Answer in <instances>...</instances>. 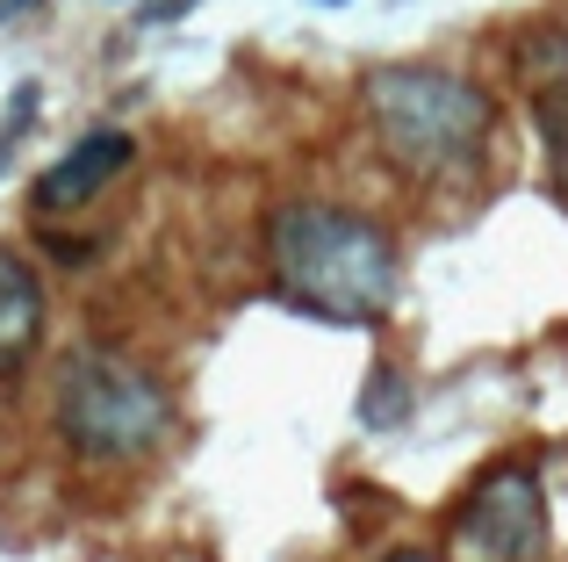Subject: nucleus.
Listing matches in <instances>:
<instances>
[{
	"label": "nucleus",
	"mask_w": 568,
	"mask_h": 562,
	"mask_svg": "<svg viewBox=\"0 0 568 562\" xmlns=\"http://www.w3.org/2000/svg\"><path fill=\"white\" fill-rule=\"evenodd\" d=\"M266 281L288 310L346 332H375L396 310V239L346 202L295 195L266 217Z\"/></svg>",
	"instance_id": "obj_1"
},
{
	"label": "nucleus",
	"mask_w": 568,
	"mask_h": 562,
	"mask_svg": "<svg viewBox=\"0 0 568 562\" xmlns=\"http://www.w3.org/2000/svg\"><path fill=\"white\" fill-rule=\"evenodd\" d=\"M361 109L375 130L382 159L410 181H446V173L483 167V144L497 130V101L468 80V72L425 66V58H396L361 80Z\"/></svg>",
	"instance_id": "obj_2"
},
{
	"label": "nucleus",
	"mask_w": 568,
	"mask_h": 562,
	"mask_svg": "<svg viewBox=\"0 0 568 562\" xmlns=\"http://www.w3.org/2000/svg\"><path fill=\"white\" fill-rule=\"evenodd\" d=\"M51 425L80 469H138L166 448L173 397L123 347L80 339L51 375Z\"/></svg>",
	"instance_id": "obj_3"
},
{
	"label": "nucleus",
	"mask_w": 568,
	"mask_h": 562,
	"mask_svg": "<svg viewBox=\"0 0 568 562\" xmlns=\"http://www.w3.org/2000/svg\"><path fill=\"white\" fill-rule=\"evenodd\" d=\"M454 541L475 562H547V491L526 462L483 469L468 505L454 512Z\"/></svg>",
	"instance_id": "obj_4"
},
{
	"label": "nucleus",
	"mask_w": 568,
	"mask_h": 562,
	"mask_svg": "<svg viewBox=\"0 0 568 562\" xmlns=\"http://www.w3.org/2000/svg\"><path fill=\"white\" fill-rule=\"evenodd\" d=\"M130 159H138V138H130V130H87L80 144H65V152L37 173V217H72V210H87V202H101V188L123 181Z\"/></svg>",
	"instance_id": "obj_5"
},
{
	"label": "nucleus",
	"mask_w": 568,
	"mask_h": 562,
	"mask_svg": "<svg viewBox=\"0 0 568 562\" xmlns=\"http://www.w3.org/2000/svg\"><path fill=\"white\" fill-rule=\"evenodd\" d=\"M43 339V274L14 245H0V382L22 375Z\"/></svg>",
	"instance_id": "obj_6"
},
{
	"label": "nucleus",
	"mask_w": 568,
	"mask_h": 562,
	"mask_svg": "<svg viewBox=\"0 0 568 562\" xmlns=\"http://www.w3.org/2000/svg\"><path fill=\"white\" fill-rule=\"evenodd\" d=\"M518 72L540 94H568V29H540V37L518 43Z\"/></svg>",
	"instance_id": "obj_7"
},
{
	"label": "nucleus",
	"mask_w": 568,
	"mask_h": 562,
	"mask_svg": "<svg viewBox=\"0 0 568 562\" xmlns=\"http://www.w3.org/2000/svg\"><path fill=\"white\" fill-rule=\"evenodd\" d=\"M403 419H410V382H403L396 368H375V375H367V397H361V425L382 433V425H403Z\"/></svg>",
	"instance_id": "obj_8"
},
{
	"label": "nucleus",
	"mask_w": 568,
	"mask_h": 562,
	"mask_svg": "<svg viewBox=\"0 0 568 562\" xmlns=\"http://www.w3.org/2000/svg\"><path fill=\"white\" fill-rule=\"evenodd\" d=\"M540 123H547V181H555V195L568 202V94H561V109L540 101Z\"/></svg>",
	"instance_id": "obj_9"
},
{
	"label": "nucleus",
	"mask_w": 568,
	"mask_h": 562,
	"mask_svg": "<svg viewBox=\"0 0 568 562\" xmlns=\"http://www.w3.org/2000/svg\"><path fill=\"white\" fill-rule=\"evenodd\" d=\"M29 116H37V87H14V109H8V123H0V173H8V152L29 130Z\"/></svg>",
	"instance_id": "obj_10"
},
{
	"label": "nucleus",
	"mask_w": 568,
	"mask_h": 562,
	"mask_svg": "<svg viewBox=\"0 0 568 562\" xmlns=\"http://www.w3.org/2000/svg\"><path fill=\"white\" fill-rule=\"evenodd\" d=\"M375 562H446L439 549H388V555H375Z\"/></svg>",
	"instance_id": "obj_11"
}]
</instances>
